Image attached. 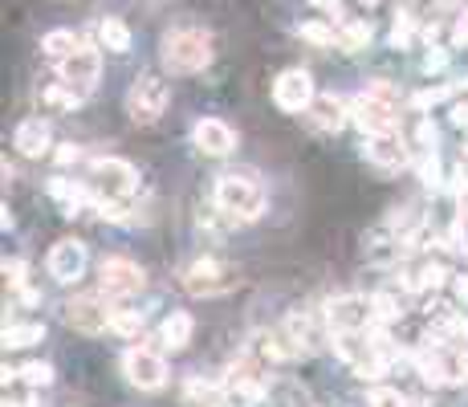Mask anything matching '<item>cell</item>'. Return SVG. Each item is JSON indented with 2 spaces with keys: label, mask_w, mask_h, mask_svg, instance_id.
I'll return each mask as SVG.
<instances>
[{
  "label": "cell",
  "mask_w": 468,
  "mask_h": 407,
  "mask_svg": "<svg viewBox=\"0 0 468 407\" xmlns=\"http://www.w3.org/2000/svg\"><path fill=\"white\" fill-rule=\"evenodd\" d=\"M123 375L139 391H160L168 383V363H163V354L147 351V346H131L123 354Z\"/></svg>",
  "instance_id": "10"
},
{
  "label": "cell",
  "mask_w": 468,
  "mask_h": 407,
  "mask_svg": "<svg viewBox=\"0 0 468 407\" xmlns=\"http://www.w3.org/2000/svg\"><path fill=\"white\" fill-rule=\"evenodd\" d=\"M25 273H29V265H25V261H17V257H13V261H4V281H9L13 290H25Z\"/></svg>",
  "instance_id": "42"
},
{
  "label": "cell",
  "mask_w": 468,
  "mask_h": 407,
  "mask_svg": "<svg viewBox=\"0 0 468 407\" xmlns=\"http://www.w3.org/2000/svg\"><path fill=\"white\" fill-rule=\"evenodd\" d=\"M21 379H25L29 383V387H49V383H54V367H49V363H25V367H21Z\"/></svg>",
  "instance_id": "36"
},
{
  "label": "cell",
  "mask_w": 468,
  "mask_h": 407,
  "mask_svg": "<svg viewBox=\"0 0 468 407\" xmlns=\"http://www.w3.org/2000/svg\"><path fill=\"white\" fill-rule=\"evenodd\" d=\"M351 123L359 126L367 139H379V134H395L399 131V110L395 107H383L375 98L359 94L351 102Z\"/></svg>",
  "instance_id": "11"
},
{
  "label": "cell",
  "mask_w": 468,
  "mask_h": 407,
  "mask_svg": "<svg viewBox=\"0 0 468 407\" xmlns=\"http://www.w3.org/2000/svg\"><path fill=\"white\" fill-rule=\"evenodd\" d=\"M440 33H444V25H440V21H432V25H424V41H428V49H432L436 41H440Z\"/></svg>",
  "instance_id": "49"
},
{
  "label": "cell",
  "mask_w": 468,
  "mask_h": 407,
  "mask_svg": "<svg viewBox=\"0 0 468 407\" xmlns=\"http://www.w3.org/2000/svg\"><path fill=\"white\" fill-rule=\"evenodd\" d=\"M269 403L273 407H314V399H309V391L301 387V383H293V379H277V383H269Z\"/></svg>",
  "instance_id": "25"
},
{
  "label": "cell",
  "mask_w": 468,
  "mask_h": 407,
  "mask_svg": "<svg viewBox=\"0 0 468 407\" xmlns=\"http://www.w3.org/2000/svg\"><path fill=\"white\" fill-rule=\"evenodd\" d=\"M415 375L432 387H444V383H452V359L444 351H420L415 354Z\"/></svg>",
  "instance_id": "22"
},
{
  "label": "cell",
  "mask_w": 468,
  "mask_h": 407,
  "mask_svg": "<svg viewBox=\"0 0 468 407\" xmlns=\"http://www.w3.org/2000/svg\"><path fill=\"white\" fill-rule=\"evenodd\" d=\"M306 123L314 126L318 134H338L346 123H351V107L334 94H318L314 98V107L306 110Z\"/></svg>",
  "instance_id": "16"
},
{
  "label": "cell",
  "mask_w": 468,
  "mask_h": 407,
  "mask_svg": "<svg viewBox=\"0 0 468 407\" xmlns=\"http://www.w3.org/2000/svg\"><path fill=\"white\" fill-rule=\"evenodd\" d=\"M362 155L383 171H399V168H407V160H412V151H407V143L399 139V131L395 134H379V139H367Z\"/></svg>",
  "instance_id": "18"
},
{
  "label": "cell",
  "mask_w": 468,
  "mask_h": 407,
  "mask_svg": "<svg viewBox=\"0 0 468 407\" xmlns=\"http://www.w3.org/2000/svg\"><path fill=\"white\" fill-rule=\"evenodd\" d=\"M362 4H367V9H375V4H383V0H362Z\"/></svg>",
  "instance_id": "51"
},
{
  "label": "cell",
  "mask_w": 468,
  "mask_h": 407,
  "mask_svg": "<svg viewBox=\"0 0 468 407\" xmlns=\"http://www.w3.org/2000/svg\"><path fill=\"white\" fill-rule=\"evenodd\" d=\"M452 45H456V49H464V45H468V13L456 21V25H452Z\"/></svg>",
  "instance_id": "46"
},
{
  "label": "cell",
  "mask_w": 468,
  "mask_h": 407,
  "mask_svg": "<svg viewBox=\"0 0 468 407\" xmlns=\"http://www.w3.org/2000/svg\"><path fill=\"white\" fill-rule=\"evenodd\" d=\"M168 107H171V86L163 78H155V74H143V78H134L131 90H126V115H131L134 126L160 123Z\"/></svg>",
  "instance_id": "5"
},
{
  "label": "cell",
  "mask_w": 468,
  "mask_h": 407,
  "mask_svg": "<svg viewBox=\"0 0 468 407\" xmlns=\"http://www.w3.org/2000/svg\"><path fill=\"white\" fill-rule=\"evenodd\" d=\"M326 326L334 334H367L375 326V301L362 293H342V298L326 301Z\"/></svg>",
  "instance_id": "7"
},
{
  "label": "cell",
  "mask_w": 468,
  "mask_h": 407,
  "mask_svg": "<svg viewBox=\"0 0 468 407\" xmlns=\"http://www.w3.org/2000/svg\"><path fill=\"white\" fill-rule=\"evenodd\" d=\"M192 330H195L192 314L176 310V314H168V318H163V326H160V342L168 346V351H184V346L192 342Z\"/></svg>",
  "instance_id": "24"
},
{
  "label": "cell",
  "mask_w": 468,
  "mask_h": 407,
  "mask_svg": "<svg viewBox=\"0 0 468 407\" xmlns=\"http://www.w3.org/2000/svg\"><path fill=\"white\" fill-rule=\"evenodd\" d=\"M98 37H102V45H107L110 54H131V29H126L118 17L102 21V25H98Z\"/></svg>",
  "instance_id": "28"
},
{
  "label": "cell",
  "mask_w": 468,
  "mask_h": 407,
  "mask_svg": "<svg viewBox=\"0 0 468 407\" xmlns=\"http://www.w3.org/2000/svg\"><path fill=\"white\" fill-rule=\"evenodd\" d=\"M452 126H460V131L468 126V98H460L456 107H452Z\"/></svg>",
  "instance_id": "47"
},
{
  "label": "cell",
  "mask_w": 468,
  "mask_h": 407,
  "mask_svg": "<svg viewBox=\"0 0 468 407\" xmlns=\"http://www.w3.org/2000/svg\"><path fill=\"white\" fill-rule=\"evenodd\" d=\"M13 147L25 155V160H41L45 151H49V123L45 118H25L13 134Z\"/></svg>",
  "instance_id": "20"
},
{
  "label": "cell",
  "mask_w": 468,
  "mask_h": 407,
  "mask_svg": "<svg viewBox=\"0 0 468 407\" xmlns=\"http://www.w3.org/2000/svg\"><path fill=\"white\" fill-rule=\"evenodd\" d=\"M314 9H322V13H330V17H342V0H309Z\"/></svg>",
  "instance_id": "48"
},
{
  "label": "cell",
  "mask_w": 468,
  "mask_h": 407,
  "mask_svg": "<svg viewBox=\"0 0 468 407\" xmlns=\"http://www.w3.org/2000/svg\"><path fill=\"white\" fill-rule=\"evenodd\" d=\"M367 407H407V399L399 395L395 387H375L371 399H367Z\"/></svg>",
  "instance_id": "39"
},
{
  "label": "cell",
  "mask_w": 468,
  "mask_h": 407,
  "mask_svg": "<svg viewBox=\"0 0 468 407\" xmlns=\"http://www.w3.org/2000/svg\"><path fill=\"white\" fill-rule=\"evenodd\" d=\"M41 322H17V326H4V351H21V346L41 342Z\"/></svg>",
  "instance_id": "29"
},
{
  "label": "cell",
  "mask_w": 468,
  "mask_h": 407,
  "mask_svg": "<svg viewBox=\"0 0 468 407\" xmlns=\"http://www.w3.org/2000/svg\"><path fill=\"white\" fill-rule=\"evenodd\" d=\"M54 160H57V168H70V163H78V160H82V151L74 147V143H62V147L54 151Z\"/></svg>",
  "instance_id": "45"
},
{
  "label": "cell",
  "mask_w": 468,
  "mask_h": 407,
  "mask_svg": "<svg viewBox=\"0 0 468 407\" xmlns=\"http://www.w3.org/2000/svg\"><path fill=\"white\" fill-rule=\"evenodd\" d=\"M62 322L70 330H78V334H102L115 322V310L102 298H94V293H82V298H70L62 306Z\"/></svg>",
  "instance_id": "8"
},
{
  "label": "cell",
  "mask_w": 468,
  "mask_h": 407,
  "mask_svg": "<svg viewBox=\"0 0 468 407\" xmlns=\"http://www.w3.org/2000/svg\"><path fill=\"white\" fill-rule=\"evenodd\" d=\"M282 330H285V338H290V346L298 351V359L301 354H314L322 346V330L314 326V318H309L306 310H293L290 318L282 322Z\"/></svg>",
  "instance_id": "19"
},
{
  "label": "cell",
  "mask_w": 468,
  "mask_h": 407,
  "mask_svg": "<svg viewBox=\"0 0 468 407\" xmlns=\"http://www.w3.org/2000/svg\"><path fill=\"white\" fill-rule=\"evenodd\" d=\"M184 399L192 407H229V387L224 383H208V379H187L184 383Z\"/></svg>",
  "instance_id": "23"
},
{
  "label": "cell",
  "mask_w": 468,
  "mask_h": 407,
  "mask_svg": "<svg viewBox=\"0 0 468 407\" xmlns=\"http://www.w3.org/2000/svg\"><path fill=\"white\" fill-rule=\"evenodd\" d=\"M49 195L54 200H62V208H65V216H74L78 208H86V200H90V187H82V184H74V179H49Z\"/></svg>",
  "instance_id": "26"
},
{
  "label": "cell",
  "mask_w": 468,
  "mask_h": 407,
  "mask_svg": "<svg viewBox=\"0 0 468 407\" xmlns=\"http://www.w3.org/2000/svg\"><path fill=\"white\" fill-rule=\"evenodd\" d=\"M90 192L98 195V204H131L139 192V171L126 160H94L90 163Z\"/></svg>",
  "instance_id": "3"
},
{
  "label": "cell",
  "mask_w": 468,
  "mask_h": 407,
  "mask_svg": "<svg viewBox=\"0 0 468 407\" xmlns=\"http://www.w3.org/2000/svg\"><path fill=\"white\" fill-rule=\"evenodd\" d=\"M298 37L309 45H318V49H330V45L338 41V33L330 25H322V21H306V25H298Z\"/></svg>",
  "instance_id": "32"
},
{
  "label": "cell",
  "mask_w": 468,
  "mask_h": 407,
  "mask_svg": "<svg viewBox=\"0 0 468 407\" xmlns=\"http://www.w3.org/2000/svg\"><path fill=\"white\" fill-rule=\"evenodd\" d=\"M143 281H147L143 269L126 257H107L102 265H98V285H102L107 298H131V293L143 290Z\"/></svg>",
  "instance_id": "12"
},
{
  "label": "cell",
  "mask_w": 468,
  "mask_h": 407,
  "mask_svg": "<svg viewBox=\"0 0 468 407\" xmlns=\"http://www.w3.org/2000/svg\"><path fill=\"white\" fill-rule=\"evenodd\" d=\"M49 273L62 285L78 281V277L86 273V245H82V240H57V245L49 248Z\"/></svg>",
  "instance_id": "17"
},
{
  "label": "cell",
  "mask_w": 468,
  "mask_h": 407,
  "mask_svg": "<svg viewBox=\"0 0 468 407\" xmlns=\"http://www.w3.org/2000/svg\"><path fill=\"white\" fill-rule=\"evenodd\" d=\"M436 134H440V131H436L432 118H420V123H415V147H420V151H432V147H436Z\"/></svg>",
  "instance_id": "40"
},
{
  "label": "cell",
  "mask_w": 468,
  "mask_h": 407,
  "mask_svg": "<svg viewBox=\"0 0 468 407\" xmlns=\"http://www.w3.org/2000/svg\"><path fill=\"white\" fill-rule=\"evenodd\" d=\"M412 37H415V13L399 9L395 13V25H391V45H395V49H407V45H412Z\"/></svg>",
  "instance_id": "34"
},
{
  "label": "cell",
  "mask_w": 468,
  "mask_h": 407,
  "mask_svg": "<svg viewBox=\"0 0 468 407\" xmlns=\"http://www.w3.org/2000/svg\"><path fill=\"white\" fill-rule=\"evenodd\" d=\"M367 98H375V102H383V107H395L399 110V102H403V94H399V86L395 82H387V78H375L371 86L362 90Z\"/></svg>",
  "instance_id": "33"
},
{
  "label": "cell",
  "mask_w": 468,
  "mask_h": 407,
  "mask_svg": "<svg viewBox=\"0 0 468 407\" xmlns=\"http://www.w3.org/2000/svg\"><path fill=\"white\" fill-rule=\"evenodd\" d=\"M420 179H424L428 187L440 184V160H436V151H424V163H420Z\"/></svg>",
  "instance_id": "41"
},
{
  "label": "cell",
  "mask_w": 468,
  "mask_h": 407,
  "mask_svg": "<svg viewBox=\"0 0 468 407\" xmlns=\"http://www.w3.org/2000/svg\"><path fill=\"white\" fill-rule=\"evenodd\" d=\"M237 269L221 257H200L179 273V285H184L192 298H224V293L237 290Z\"/></svg>",
  "instance_id": "4"
},
{
  "label": "cell",
  "mask_w": 468,
  "mask_h": 407,
  "mask_svg": "<svg viewBox=\"0 0 468 407\" xmlns=\"http://www.w3.org/2000/svg\"><path fill=\"white\" fill-rule=\"evenodd\" d=\"M444 65H448V54H444L440 45H432V49H428V57H424V70L428 74H440Z\"/></svg>",
  "instance_id": "44"
},
{
  "label": "cell",
  "mask_w": 468,
  "mask_h": 407,
  "mask_svg": "<svg viewBox=\"0 0 468 407\" xmlns=\"http://www.w3.org/2000/svg\"><path fill=\"white\" fill-rule=\"evenodd\" d=\"M314 98H318V90H314V78H309L306 70H282L273 82V107L285 110V115H306L309 107H314Z\"/></svg>",
  "instance_id": "9"
},
{
  "label": "cell",
  "mask_w": 468,
  "mask_h": 407,
  "mask_svg": "<svg viewBox=\"0 0 468 407\" xmlns=\"http://www.w3.org/2000/svg\"><path fill=\"white\" fill-rule=\"evenodd\" d=\"M192 143H195V151H204V155L224 160V155L237 151V131H232L224 118H200V123L192 126Z\"/></svg>",
  "instance_id": "14"
},
{
  "label": "cell",
  "mask_w": 468,
  "mask_h": 407,
  "mask_svg": "<svg viewBox=\"0 0 468 407\" xmlns=\"http://www.w3.org/2000/svg\"><path fill=\"white\" fill-rule=\"evenodd\" d=\"M78 45H82V41L70 33V29H54V33L41 37V54L49 57V62H65V57H70Z\"/></svg>",
  "instance_id": "27"
},
{
  "label": "cell",
  "mask_w": 468,
  "mask_h": 407,
  "mask_svg": "<svg viewBox=\"0 0 468 407\" xmlns=\"http://www.w3.org/2000/svg\"><path fill=\"white\" fill-rule=\"evenodd\" d=\"M212 204L232 224H253L256 216L265 212V187L256 184L253 176H237V171H232V176L216 179Z\"/></svg>",
  "instance_id": "2"
},
{
  "label": "cell",
  "mask_w": 468,
  "mask_h": 407,
  "mask_svg": "<svg viewBox=\"0 0 468 407\" xmlns=\"http://www.w3.org/2000/svg\"><path fill=\"white\" fill-rule=\"evenodd\" d=\"M367 41H371V21H351V25L338 33V49H346V54H359Z\"/></svg>",
  "instance_id": "31"
},
{
  "label": "cell",
  "mask_w": 468,
  "mask_h": 407,
  "mask_svg": "<svg viewBox=\"0 0 468 407\" xmlns=\"http://www.w3.org/2000/svg\"><path fill=\"white\" fill-rule=\"evenodd\" d=\"M334 354L367 383H375L379 375H387V363H391L379 342H367V334H334Z\"/></svg>",
  "instance_id": "6"
},
{
  "label": "cell",
  "mask_w": 468,
  "mask_h": 407,
  "mask_svg": "<svg viewBox=\"0 0 468 407\" xmlns=\"http://www.w3.org/2000/svg\"><path fill=\"white\" fill-rule=\"evenodd\" d=\"M224 387H229V395H237V399H261L269 391L265 363L253 359V354L237 359V363L229 367V375H224Z\"/></svg>",
  "instance_id": "13"
},
{
  "label": "cell",
  "mask_w": 468,
  "mask_h": 407,
  "mask_svg": "<svg viewBox=\"0 0 468 407\" xmlns=\"http://www.w3.org/2000/svg\"><path fill=\"white\" fill-rule=\"evenodd\" d=\"M448 265H444L440 257H428L424 265H415L412 273H403V285L407 290H415V293H432V290H440L444 281H448Z\"/></svg>",
  "instance_id": "21"
},
{
  "label": "cell",
  "mask_w": 468,
  "mask_h": 407,
  "mask_svg": "<svg viewBox=\"0 0 468 407\" xmlns=\"http://www.w3.org/2000/svg\"><path fill=\"white\" fill-rule=\"evenodd\" d=\"M98 70H102V57H98V49H90V45H78L65 62H57L62 82L65 86H74V90H82V94L98 82Z\"/></svg>",
  "instance_id": "15"
},
{
  "label": "cell",
  "mask_w": 468,
  "mask_h": 407,
  "mask_svg": "<svg viewBox=\"0 0 468 407\" xmlns=\"http://www.w3.org/2000/svg\"><path fill=\"white\" fill-rule=\"evenodd\" d=\"M460 86H428V90H420V94H412V107L415 110H428V107H436V102H444L448 94H456Z\"/></svg>",
  "instance_id": "37"
},
{
  "label": "cell",
  "mask_w": 468,
  "mask_h": 407,
  "mask_svg": "<svg viewBox=\"0 0 468 407\" xmlns=\"http://www.w3.org/2000/svg\"><path fill=\"white\" fill-rule=\"evenodd\" d=\"M452 383H468V346L464 351H452Z\"/></svg>",
  "instance_id": "43"
},
{
  "label": "cell",
  "mask_w": 468,
  "mask_h": 407,
  "mask_svg": "<svg viewBox=\"0 0 468 407\" xmlns=\"http://www.w3.org/2000/svg\"><path fill=\"white\" fill-rule=\"evenodd\" d=\"M452 285H456V298L468 306V277H456V281H452Z\"/></svg>",
  "instance_id": "50"
},
{
  "label": "cell",
  "mask_w": 468,
  "mask_h": 407,
  "mask_svg": "<svg viewBox=\"0 0 468 407\" xmlns=\"http://www.w3.org/2000/svg\"><path fill=\"white\" fill-rule=\"evenodd\" d=\"M163 70L168 74H200L212 65L216 49H212V33L200 25H179L163 37Z\"/></svg>",
  "instance_id": "1"
},
{
  "label": "cell",
  "mask_w": 468,
  "mask_h": 407,
  "mask_svg": "<svg viewBox=\"0 0 468 407\" xmlns=\"http://www.w3.org/2000/svg\"><path fill=\"white\" fill-rule=\"evenodd\" d=\"M41 102L49 110H74L82 102V90H74V86H65V82H57V86H49L41 94Z\"/></svg>",
  "instance_id": "30"
},
{
  "label": "cell",
  "mask_w": 468,
  "mask_h": 407,
  "mask_svg": "<svg viewBox=\"0 0 468 407\" xmlns=\"http://www.w3.org/2000/svg\"><path fill=\"white\" fill-rule=\"evenodd\" d=\"M110 330H115V334H126V338L143 334V314H139V310H115V322H110Z\"/></svg>",
  "instance_id": "35"
},
{
  "label": "cell",
  "mask_w": 468,
  "mask_h": 407,
  "mask_svg": "<svg viewBox=\"0 0 468 407\" xmlns=\"http://www.w3.org/2000/svg\"><path fill=\"white\" fill-rule=\"evenodd\" d=\"M371 301H375V322H395L399 314H403V310H399V301L391 298V293H375Z\"/></svg>",
  "instance_id": "38"
}]
</instances>
